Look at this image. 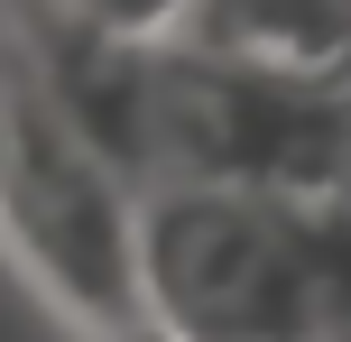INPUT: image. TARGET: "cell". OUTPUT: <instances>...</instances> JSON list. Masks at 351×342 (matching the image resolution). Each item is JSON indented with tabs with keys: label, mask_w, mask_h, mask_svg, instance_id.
<instances>
[{
	"label": "cell",
	"mask_w": 351,
	"mask_h": 342,
	"mask_svg": "<svg viewBox=\"0 0 351 342\" xmlns=\"http://www.w3.org/2000/svg\"><path fill=\"white\" fill-rule=\"evenodd\" d=\"M0 232L93 333L139 315V185L65 121L10 10H0Z\"/></svg>",
	"instance_id": "obj_1"
},
{
	"label": "cell",
	"mask_w": 351,
	"mask_h": 342,
	"mask_svg": "<svg viewBox=\"0 0 351 342\" xmlns=\"http://www.w3.org/2000/svg\"><path fill=\"white\" fill-rule=\"evenodd\" d=\"M56 10L93 19V28H111V37H176L194 0H56Z\"/></svg>",
	"instance_id": "obj_3"
},
{
	"label": "cell",
	"mask_w": 351,
	"mask_h": 342,
	"mask_svg": "<svg viewBox=\"0 0 351 342\" xmlns=\"http://www.w3.org/2000/svg\"><path fill=\"white\" fill-rule=\"evenodd\" d=\"M102 342H185V333H176L167 315H148V306H139V315H121V324H102Z\"/></svg>",
	"instance_id": "obj_4"
},
{
	"label": "cell",
	"mask_w": 351,
	"mask_h": 342,
	"mask_svg": "<svg viewBox=\"0 0 351 342\" xmlns=\"http://www.w3.org/2000/svg\"><path fill=\"white\" fill-rule=\"evenodd\" d=\"M176 37L305 93H351V0H194Z\"/></svg>",
	"instance_id": "obj_2"
}]
</instances>
